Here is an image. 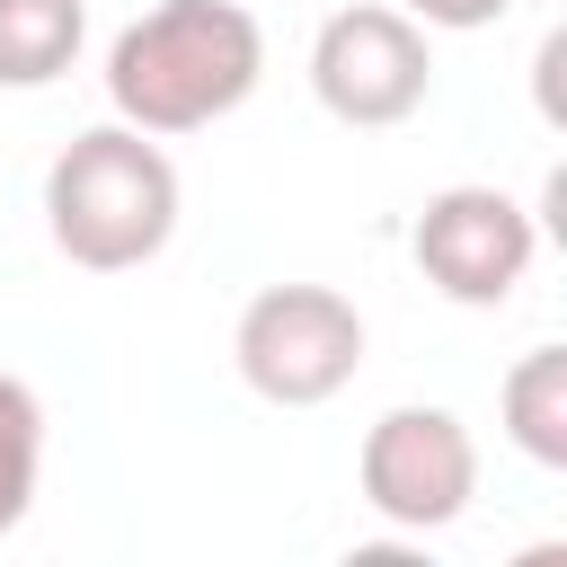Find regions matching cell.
Instances as JSON below:
<instances>
[{"label":"cell","instance_id":"4","mask_svg":"<svg viewBox=\"0 0 567 567\" xmlns=\"http://www.w3.org/2000/svg\"><path fill=\"white\" fill-rule=\"evenodd\" d=\"M434 89V53H425V27L408 9H381V0H354L337 18H319L310 35V97L354 124V133H390L425 106Z\"/></svg>","mask_w":567,"mask_h":567},{"label":"cell","instance_id":"10","mask_svg":"<svg viewBox=\"0 0 567 567\" xmlns=\"http://www.w3.org/2000/svg\"><path fill=\"white\" fill-rule=\"evenodd\" d=\"M416 27H443V35H470V27H496L514 0H399Z\"/></svg>","mask_w":567,"mask_h":567},{"label":"cell","instance_id":"1","mask_svg":"<svg viewBox=\"0 0 567 567\" xmlns=\"http://www.w3.org/2000/svg\"><path fill=\"white\" fill-rule=\"evenodd\" d=\"M257 80H266V27L239 0H159L106 44V106L151 142L239 115Z\"/></svg>","mask_w":567,"mask_h":567},{"label":"cell","instance_id":"7","mask_svg":"<svg viewBox=\"0 0 567 567\" xmlns=\"http://www.w3.org/2000/svg\"><path fill=\"white\" fill-rule=\"evenodd\" d=\"M89 44V0H0V89H53Z\"/></svg>","mask_w":567,"mask_h":567},{"label":"cell","instance_id":"2","mask_svg":"<svg viewBox=\"0 0 567 567\" xmlns=\"http://www.w3.org/2000/svg\"><path fill=\"white\" fill-rule=\"evenodd\" d=\"M44 230L89 275H133L177 239V159L133 124H89L44 168Z\"/></svg>","mask_w":567,"mask_h":567},{"label":"cell","instance_id":"6","mask_svg":"<svg viewBox=\"0 0 567 567\" xmlns=\"http://www.w3.org/2000/svg\"><path fill=\"white\" fill-rule=\"evenodd\" d=\"M408 248H416V275H425L443 301L496 310V301H514V284L532 275L540 221H532L505 186H443V195H425Z\"/></svg>","mask_w":567,"mask_h":567},{"label":"cell","instance_id":"8","mask_svg":"<svg viewBox=\"0 0 567 567\" xmlns=\"http://www.w3.org/2000/svg\"><path fill=\"white\" fill-rule=\"evenodd\" d=\"M496 408H505V434L532 470H567V346H532L505 372Z\"/></svg>","mask_w":567,"mask_h":567},{"label":"cell","instance_id":"3","mask_svg":"<svg viewBox=\"0 0 567 567\" xmlns=\"http://www.w3.org/2000/svg\"><path fill=\"white\" fill-rule=\"evenodd\" d=\"M230 363L266 408H328L363 372V310L328 284H266L230 328Z\"/></svg>","mask_w":567,"mask_h":567},{"label":"cell","instance_id":"5","mask_svg":"<svg viewBox=\"0 0 567 567\" xmlns=\"http://www.w3.org/2000/svg\"><path fill=\"white\" fill-rule=\"evenodd\" d=\"M354 487L390 532H443L478 496V443H470V425L452 408L408 399V408L372 416V434L354 452Z\"/></svg>","mask_w":567,"mask_h":567},{"label":"cell","instance_id":"9","mask_svg":"<svg viewBox=\"0 0 567 567\" xmlns=\"http://www.w3.org/2000/svg\"><path fill=\"white\" fill-rule=\"evenodd\" d=\"M35 478H44V399L18 372H0V532L27 523Z\"/></svg>","mask_w":567,"mask_h":567}]
</instances>
